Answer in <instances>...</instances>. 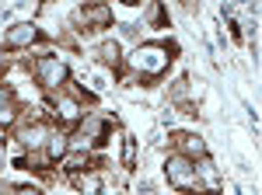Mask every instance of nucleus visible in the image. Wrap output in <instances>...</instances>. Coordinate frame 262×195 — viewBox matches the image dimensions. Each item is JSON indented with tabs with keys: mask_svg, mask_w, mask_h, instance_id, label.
I'll return each instance as SVG.
<instances>
[{
	"mask_svg": "<svg viewBox=\"0 0 262 195\" xmlns=\"http://www.w3.org/2000/svg\"><path fill=\"white\" fill-rule=\"evenodd\" d=\"M122 164H126V167H133V164H137V147H133V139H126V143H122Z\"/></svg>",
	"mask_w": 262,
	"mask_h": 195,
	"instance_id": "14",
	"label": "nucleus"
},
{
	"mask_svg": "<svg viewBox=\"0 0 262 195\" xmlns=\"http://www.w3.org/2000/svg\"><path fill=\"white\" fill-rule=\"evenodd\" d=\"M0 160H4V150H0Z\"/></svg>",
	"mask_w": 262,
	"mask_h": 195,
	"instance_id": "17",
	"label": "nucleus"
},
{
	"mask_svg": "<svg viewBox=\"0 0 262 195\" xmlns=\"http://www.w3.org/2000/svg\"><path fill=\"white\" fill-rule=\"evenodd\" d=\"M164 175H168V181H171L175 188H196V185H200V178H196V167H192L185 157H168V164H164Z\"/></svg>",
	"mask_w": 262,
	"mask_h": 195,
	"instance_id": "3",
	"label": "nucleus"
},
{
	"mask_svg": "<svg viewBox=\"0 0 262 195\" xmlns=\"http://www.w3.org/2000/svg\"><path fill=\"white\" fill-rule=\"evenodd\" d=\"M95 56H98L101 63H116V59H119V45H116V42H101L98 49H95Z\"/></svg>",
	"mask_w": 262,
	"mask_h": 195,
	"instance_id": "12",
	"label": "nucleus"
},
{
	"mask_svg": "<svg viewBox=\"0 0 262 195\" xmlns=\"http://www.w3.org/2000/svg\"><path fill=\"white\" fill-rule=\"evenodd\" d=\"M171 143H175L185 157H206V143H203L196 133H175V136H171Z\"/></svg>",
	"mask_w": 262,
	"mask_h": 195,
	"instance_id": "6",
	"label": "nucleus"
},
{
	"mask_svg": "<svg viewBox=\"0 0 262 195\" xmlns=\"http://www.w3.org/2000/svg\"><path fill=\"white\" fill-rule=\"evenodd\" d=\"M56 112H60V118H67V122H74V118L81 115V108H77L74 98H56Z\"/></svg>",
	"mask_w": 262,
	"mask_h": 195,
	"instance_id": "10",
	"label": "nucleus"
},
{
	"mask_svg": "<svg viewBox=\"0 0 262 195\" xmlns=\"http://www.w3.org/2000/svg\"><path fill=\"white\" fill-rule=\"evenodd\" d=\"M74 185H77L81 192H98V188H101V178L98 175H81V171H74Z\"/></svg>",
	"mask_w": 262,
	"mask_h": 195,
	"instance_id": "11",
	"label": "nucleus"
},
{
	"mask_svg": "<svg viewBox=\"0 0 262 195\" xmlns=\"http://www.w3.org/2000/svg\"><path fill=\"white\" fill-rule=\"evenodd\" d=\"M35 80H39L46 91H53V87H60L63 80H67V63L56 56H42L35 59Z\"/></svg>",
	"mask_w": 262,
	"mask_h": 195,
	"instance_id": "2",
	"label": "nucleus"
},
{
	"mask_svg": "<svg viewBox=\"0 0 262 195\" xmlns=\"http://www.w3.org/2000/svg\"><path fill=\"white\" fill-rule=\"evenodd\" d=\"M21 147H28V150H39L42 143L49 139V129L46 126H28V129H21Z\"/></svg>",
	"mask_w": 262,
	"mask_h": 195,
	"instance_id": "7",
	"label": "nucleus"
},
{
	"mask_svg": "<svg viewBox=\"0 0 262 195\" xmlns=\"http://www.w3.org/2000/svg\"><path fill=\"white\" fill-rule=\"evenodd\" d=\"M147 14H150L154 25H161V4H158V0H150V11H147Z\"/></svg>",
	"mask_w": 262,
	"mask_h": 195,
	"instance_id": "15",
	"label": "nucleus"
},
{
	"mask_svg": "<svg viewBox=\"0 0 262 195\" xmlns=\"http://www.w3.org/2000/svg\"><path fill=\"white\" fill-rule=\"evenodd\" d=\"M67 150H70V143L63 136H49V157L56 160V157H67Z\"/></svg>",
	"mask_w": 262,
	"mask_h": 195,
	"instance_id": "13",
	"label": "nucleus"
},
{
	"mask_svg": "<svg viewBox=\"0 0 262 195\" xmlns=\"http://www.w3.org/2000/svg\"><path fill=\"white\" fill-rule=\"evenodd\" d=\"M74 21L81 25V32H88L91 25H95V28H108V21H112V11H108L105 4H95V7H81V11H74Z\"/></svg>",
	"mask_w": 262,
	"mask_h": 195,
	"instance_id": "4",
	"label": "nucleus"
},
{
	"mask_svg": "<svg viewBox=\"0 0 262 195\" xmlns=\"http://www.w3.org/2000/svg\"><path fill=\"white\" fill-rule=\"evenodd\" d=\"M14 115H18V108H14V94L0 84V126H11Z\"/></svg>",
	"mask_w": 262,
	"mask_h": 195,
	"instance_id": "8",
	"label": "nucleus"
},
{
	"mask_svg": "<svg viewBox=\"0 0 262 195\" xmlns=\"http://www.w3.org/2000/svg\"><path fill=\"white\" fill-rule=\"evenodd\" d=\"M122 4H137V0H122Z\"/></svg>",
	"mask_w": 262,
	"mask_h": 195,
	"instance_id": "16",
	"label": "nucleus"
},
{
	"mask_svg": "<svg viewBox=\"0 0 262 195\" xmlns=\"http://www.w3.org/2000/svg\"><path fill=\"white\" fill-rule=\"evenodd\" d=\"M101 133H105V118H101V115L84 118V126H81V136H84V139H98Z\"/></svg>",
	"mask_w": 262,
	"mask_h": 195,
	"instance_id": "9",
	"label": "nucleus"
},
{
	"mask_svg": "<svg viewBox=\"0 0 262 195\" xmlns=\"http://www.w3.org/2000/svg\"><path fill=\"white\" fill-rule=\"evenodd\" d=\"M35 39H39V28L35 25H14L4 42H7V49H25V45H32Z\"/></svg>",
	"mask_w": 262,
	"mask_h": 195,
	"instance_id": "5",
	"label": "nucleus"
},
{
	"mask_svg": "<svg viewBox=\"0 0 262 195\" xmlns=\"http://www.w3.org/2000/svg\"><path fill=\"white\" fill-rule=\"evenodd\" d=\"M129 63H133V70L158 77V74H164V70H168V63H171V53H168V45L147 42V45H137V53L129 56Z\"/></svg>",
	"mask_w": 262,
	"mask_h": 195,
	"instance_id": "1",
	"label": "nucleus"
}]
</instances>
